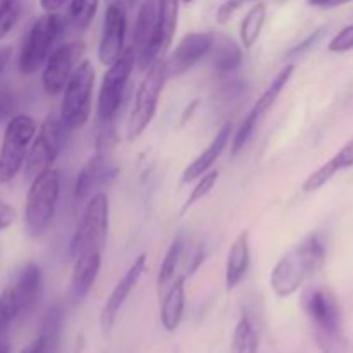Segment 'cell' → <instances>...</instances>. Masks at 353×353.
<instances>
[{
  "label": "cell",
  "instance_id": "cell-1",
  "mask_svg": "<svg viewBox=\"0 0 353 353\" xmlns=\"http://www.w3.org/2000/svg\"><path fill=\"white\" fill-rule=\"evenodd\" d=\"M326 261V241L319 233L309 234L303 241L279 259L271 272V288L279 299L292 296L307 278L316 274Z\"/></svg>",
  "mask_w": 353,
  "mask_h": 353
},
{
  "label": "cell",
  "instance_id": "cell-2",
  "mask_svg": "<svg viewBox=\"0 0 353 353\" xmlns=\"http://www.w3.org/2000/svg\"><path fill=\"white\" fill-rule=\"evenodd\" d=\"M302 307L312 323L321 352L343 353L347 341L343 336L340 303L334 293L324 286H310L303 292Z\"/></svg>",
  "mask_w": 353,
  "mask_h": 353
},
{
  "label": "cell",
  "instance_id": "cell-3",
  "mask_svg": "<svg viewBox=\"0 0 353 353\" xmlns=\"http://www.w3.org/2000/svg\"><path fill=\"white\" fill-rule=\"evenodd\" d=\"M95 85V69L90 61H79L64 86L61 102V123L68 131L79 130L92 114V93Z\"/></svg>",
  "mask_w": 353,
  "mask_h": 353
},
{
  "label": "cell",
  "instance_id": "cell-4",
  "mask_svg": "<svg viewBox=\"0 0 353 353\" xmlns=\"http://www.w3.org/2000/svg\"><path fill=\"white\" fill-rule=\"evenodd\" d=\"M61 193V174L50 168L31 179L24 207V224L31 236H40L52 223Z\"/></svg>",
  "mask_w": 353,
  "mask_h": 353
},
{
  "label": "cell",
  "instance_id": "cell-5",
  "mask_svg": "<svg viewBox=\"0 0 353 353\" xmlns=\"http://www.w3.org/2000/svg\"><path fill=\"white\" fill-rule=\"evenodd\" d=\"M168 79V68L162 57L155 59L147 68V74L141 79L134 95V105L128 119V140H137L148 128L157 112L159 99Z\"/></svg>",
  "mask_w": 353,
  "mask_h": 353
},
{
  "label": "cell",
  "instance_id": "cell-6",
  "mask_svg": "<svg viewBox=\"0 0 353 353\" xmlns=\"http://www.w3.org/2000/svg\"><path fill=\"white\" fill-rule=\"evenodd\" d=\"M107 231H109V199L103 192L95 193L83 210L81 221L74 231L69 255L76 259L86 252H100L105 248Z\"/></svg>",
  "mask_w": 353,
  "mask_h": 353
},
{
  "label": "cell",
  "instance_id": "cell-7",
  "mask_svg": "<svg viewBox=\"0 0 353 353\" xmlns=\"http://www.w3.org/2000/svg\"><path fill=\"white\" fill-rule=\"evenodd\" d=\"M64 31V19L57 12H45L28 31L19 54L21 74H34L47 62L55 41Z\"/></svg>",
  "mask_w": 353,
  "mask_h": 353
},
{
  "label": "cell",
  "instance_id": "cell-8",
  "mask_svg": "<svg viewBox=\"0 0 353 353\" xmlns=\"http://www.w3.org/2000/svg\"><path fill=\"white\" fill-rule=\"evenodd\" d=\"M37 128V121L26 114H16L7 123L0 147V183H10L19 174Z\"/></svg>",
  "mask_w": 353,
  "mask_h": 353
},
{
  "label": "cell",
  "instance_id": "cell-9",
  "mask_svg": "<svg viewBox=\"0 0 353 353\" xmlns=\"http://www.w3.org/2000/svg\"><path fill=\"white\" fill-rule=\"evenodd\" d=\"M137 65V54L134 48H124L121 57L109 65L102 79L99 93V103H97V116L102 123H109L119 112L123 103L124 92H126L128 79Z\"/></svg>",
  "mask_w": 353,
  "mask_h": 353
},
{
  "label": "cell",
  "instance_id": "cell-10",
  "mask_svg": "<svg viewBox=\"0 0 353 353\" xmlns=\"http://www.w3.org/2000/svg\"><path fill=\"white\" fill-rule=\"evenodd\" d=\"M65 131L68 130L59 117L48 116L43 121L38 133H34L33 143L24 161V174L28 179H33L34 176L52 168L64 143Z\"/></svg>",
  "mask_w": 353,
  "mask_h": 353
},
{
  "label": "cell",
  "instance_id": "cell-11",
  "mask_svg": "<svg viewBox=\"0 0 353 353\" xmlns=\"http://www.w3.org/2000/svg\"><path fill=\"white\" fill-rule=\"evenodd\" d=\"M83 54H85V41L81 40L71 41L52 50L43 64V74H41V85L47 95L54 97L62 93Z\"/></svg>",
  "mask_w": 353,
  "mask_h": 353
},
{
  "label": "cell",
  "instance_id": "cell-12",
  "mask_svg": "<svg viewBox=\"0 0 353 353\" xmlns=\"http://www.w3.org/2000/svg\"><path fill=\"white\" fill-rule=\"evenodd\" d=\"M157 14L159 0H145L138 10L133 31V48L140 69H147L155 59L162 57L157 45Z\"/></svg>",
  "mask_w": 353,
  "mask_h": 353
},
{
  "label": "cell",
  "instance_id": "cell-13",
  "mask_svg": "<svg viewBox=\"0 0 353 353\" xmlns=\"http://www.w3.org/2000/svg\"><path fill=\"white\" fill-rule=\"evenodd\" d=\"M126 37V3L123 0H110L103 16L100 34L99 59L103 65H112L124 52Z\"/></svg>",
  "mask_w": 353,
  "mask_h": 353
},
{
  "label": "cell",
  "instance_id": "cell-14",
  "mask_svg": "<svg viewBox=\"0 0 353 353\" xmlns=\"http://www.w3.org/2000/svg\"><path fill=\"white\" fill-rule=\"evenodd\" d=\"M293 71H295V65H293V64L285 65V68H283L281 71L276 74V78L272 79L271 85L265 88V92L262 93L261 97H259V100L254 103V107H252L250 114L245 117V121L241 123L240 130H238V133L234 134V138H233V154H238L240 150H243L245 145L248 143V140H250L252 134H254L255 126H257L259 119H261V117L264 116V114L268 112V110L271 109L272 105H274L276 100H278V97L281 95L283 88L288 85V81H290V78H292Z\"/></svg>",
  "mask_w": 353,
  "mask_h": 353
},
{
  "label": "cell",
  "instance_id": "cell-15",
  "mask_svg": "<svg viewBox=\"0 0 353 353\" xmlns=\"http://www.w3.org/2000/svg\"><path fill=\"white\" fill-rule=\"evenodd\" d=\"M145 265H147V255H138V257L134 259L133 264L130 265V269L124 272L123 278H121L119 281H117V285L114 286L112 293H110L105 305L102 307V312H100V326H102L103 334H109L110 331H112L117 314H119L121 307L124 305L128 296L131 295L134 286L140 281L141 274L145 272Z\"/></svg>",
  "mask_w": 353,
  "mask_h": 353
},
{
  "label": "cell",
  "instance_id": "cell-16",
  "mask_svg": "<svg viewBox=\"0 0 353 353\" xmlns=\"http://www.w3.org/2000/svg\"><path fill=\"white\" fill-rule=\"evenodd\" d=\"M214 38L216 34L210 31H195V33H188L181 38L176 48L172 50L171 57L165 61V68H168V78L171 76H179L192 69L200 59L205 54H209L212 48Z\"/></svg>",
  "mask_w": 353,
  "mask_h": 353
},
{
  "label": "cell",
  "instance_id": "cell-17",
  "mask_svg": "<svg viewBox=\"0 0 353 353\" xmlns=\"http://www.w3.org/2000/svg\"><path fill=\"white\" fill-rule=\"evenodd\" d=\"M100 265H102V254L100 252H86V254L78 255L74 259L71 283H69V300L72 303H79L88 295L97 281Z\"/></svg>",
  "mask_w": 353,
  "mask_h": 353
},
{
  "label": "cell",
  "instance_id": "cell-18",
  "mask_svg": "<svg viewBox=\"0 0 353 353\" xmlns=\"http://www.w3.org/2000/svg\"><path fill=\"white\" fill-rule=\"evenodd\" d=\"M116 165H112V162H109V159L103 154H97L79 171L74 185V196L78 200L86 199L88 195H92L93 190L112 181L116 178Z\"/></svg>",
  "mask_w": 353,
  "mask_h": 353
},
{
  "label": "cell",
  "instance_id": "cell-19",
  "mask_svg": "<svg viewBox=\"0 0 353 353\" xmlns=\"http://www.w3.org/2000/svg\"><path fill=\"white\" fill-rule=\"evenodd\" d=\"M41 285H43V278H41V271L37 264L30 262L17 272L16 281L9 286L12 290L17 307H19V316L31 312L33 307L37 305L41 295Z\"/></svg>",
  "mask_w": 353,
  "mask_h": 353
},
{
  "label": "cell",
  "instance_id": "cell-20",
  "mask_svg": "<svg viewBox=\"0 0 353 353\" xmlns=\"http://www.w3.org/2000/svg\"><path fill=\"white\" fill-rule=\"evenodd\" d=\"M185 283L186 276H178L172 279L171 286L165 292L164 300L161 303V323L168 333H174L179 327L183 319V312H185Z\"/></svg>",
  "mask_w": 353,
  "mask_h": 353
},
{
  "label": "cell",
  "instance_id": "cell-21",
  "mask_svg": "<svg viewBox=\"0 0 353 353\" xmlns=\"http://www.w3.org/2000/svg\"><path fill=\"white\" fill-rule=\"evenodd\" d=\"M231 138V124H224L219 130V133L214 137V140L210 141L209 147L199 155L193 162H190L188 168L183 172V183H190L193 179H199L203 172L209 171L214 165V162L223 155V152L226 150L228 143H230Z\"/></svg>",
  "mask_w": 353,
  "mask_h": 353
},
{
  "label": "cell",
  "instance_id": "cell-22",
  "mask_svg": "<svg viewBox=\"0 0 353 353\" xmlns=\"http://www.w3.org/2000/svg\"><path fill=\"white\" fill-rule=\"evenodd\" d=\"M250 265V234L247 230L234 238L226 259V286L228 290L236 288L238 283L247 274Z\"/></svg>",
  "mask_w": 353,
  "mask_h": 353
},
{
  "label": "cell",
  "instance_id": "cell-23",
  "mask_svg": "<svg viewBox=\"0 0 353 353\" xmlns=\"http://www.w3.org/2000/svg\"><path fill=\"white\" fill-rule=\"evenodd\" d=\"M348 168H353V138L340 148V152H338L334 157H331L326 164L321 165L317 171H314L312 174L303 181L302 190L307 193L316 192V190L323 188L330 179H333L336 172Z\"/></svg>",
  "mask_w": 353,
  "mask_h": 353
},
{
  "label": "cell",
  "instance_id": "cell-24",
  "mask_svg": "<svg viewBox=\"0 0 353 353\" xmlns=\"http://www.w3.org/2000/svg\"><path fill=\"white\" fill-rule=\"evenodd\" d=\"M210 50H212L214 69L221 74L234 71L241 64V59H243V52H241L240 45L233 38L226 37V34H219V37L214 38Z\"/></svg>",
  "mask_w": 353,
  "mask_h": 353
},
{
  "label": "cell",
  "instance_id": "cell-25",
  "mask_svg": "<svg viewBox=\"0 0 353 353\" xmlns=\"http://www.w3.org/2000/svg\"><path fill=\"white\" fill-rule=\"evenodd\" d=\"M179 0H159L157 14V45L161 55L168 52L178 26Z\"/></svg>",
  "mask_w": 353,
  "mask_h": 353
},
{
  "label": "cell",
  "instance_id": "cell-26",
  "mask_svg": "<svg viewBox=\"0 0 353 353\" xmlns=\"http://www.w3.org/2000/svg\"><path fill=\"white\" fill-rule=\"evenodd\" d=\"M265 17H268V6L261 2V0L255 2L250 7V10L245 14L240 26V41L241 47H245V50H248V48H252L257 43L259 37L262 33V28H264Z\"/></svg>",
  "mask_w": 353,
  "mask_h": 353
},
{
  "label": "cell",
  "instance_id": "cell-27",
  "mask_svg": "<svg viewBox=\"0 0 353 353\" xmlns=\"http://www.w3.org/2000/svg\"><path fill=\"white\" fill-rule=\"evenodd\" d=\"M261 336L255 323L248 314H241L240 321L236 323L231 341V350L233 353H259Z\"/></svg>",
  "mask_w": 353,
  "mask_h": 353
},
{
  "label": "cell",
  "instance_id": "cell-28",
  "mask_svg": "<svg viewBox=\"0 0 353 353\" xmlns=\"http://www.w3.org/2000/svg\"><path fill=\"white\" fill-rule=\"evenodd\" d=\"M62 321H64V314L59 305L52 307L45 316L43 323H41V331L38 336L43 341V353H57L59 343H61V333H62Z\"/></svg>",
  "mask_w": 353,
  "mask_h": 353
},
{
  "label": "cell",
  "instance_id": "cell-29",
  "mask_svg": "<svg viewBox=\"0 0 353 353\" xmlns=\"http://www.w3.org/2000/svg\"><path fill=\"white\" fill-rule=\"evenodd\" d=\"M183 248H185V241H183L181 234L174 238V241L171 243V247L168 248L165 252V257L162 261L161 269H159V274H157V288L159 292L168 288L169 283L174 279L176 276V269H178L179 264V259L183 255Z\"/></svg>",
  "mask_w": 353,
  "mask_h": 353
},
{
  "label": "cell",
  "instance_id": "cell-30",
  "mask_svg": "<svg viewBox=\"0 0 353 353\" xmlns=\"http://www.w3.org/2000/svg\"><path fill=\"white\" fill-rule=\"evenodd\" d=\"M100 0H71L68 7V23L76 31H85L92 24Z\"/></svg>",
  "mask_w": 353,
  "mask_h": 353
},
{
  "label": "cell",
  "instance_id": "cell-31",
  "mask_svg": "<svg viewBox=\"0 0 353 353\" xmlns=\"http://www.w3.org/2000/svg\"><path fill=\"white\" fill-rule=\"evenodd\" d=\"M16 317H19V307L14 299L12 290L7 286L0 292V338L7 336V331Z\"/></svg>",
  "mask_w": 353,
  "mask_h": 353
},
{
  "label": "cell",
  "instance_id": "cell-32",
  "mask_svg": "<svg viewBox=\"0 0 353 353\" xmlns=\"http://www.w3.org/2000/svg\"><path fill=\"white\" fill-rule=\"evenodd\" d=\"M217 178H219V171H207V172H203V174L199 178V183H196V185H195V188L192 190L190 196H188V199H186L185 205H183V209H181V214H185L186 210L190 209V207H193L196 202H200V200H202L203 196L209 195L210 190H212L214 185H216V183H217Z\"/></svg>",
  "mask_w": 353,
  "mask_h": 353
},
{
  "label": "cell",
  "instance_id": "cell-33",
  "mask_svg": "<svg viewBox=\"0 0 353 353\" xmlns=\"http://www.w3.org/2000/svg\"><path fill=\"white\" fill-rule=\"evenodd\" d=\"M19 19V0L0 2V41L14 30Z\"/></svg>",
  "mask_w": 353,
  "mask_h": 353
},
{
  "label": "cell",
  "instance_id": "cell-34",
  "mask_svg": "<svg viewBox=\"0 0 353 353\" xmlns=\"http://www.w3.org/2000/svg\"><path fill=\"white\" fill-rule=\"evenodd\" d=\"M16 116V97L7 85L0 86V123H9Z\"/></svg>",
  "mask_w": 353,
  "mask_h": 353
},
{
  "label": "cell",
  "instance_id": "cell-35",
  "mask_svg": "<svg viewBox=\"0 0 353 353\" xmlns=\"http://www.w3.org/2000/svg\"><path fill=\"white\" fill-rule=\"evenodd\" d=\"M353 48V24L343 28L333 40L330 41L331 52H347Z\"/></svg>",
  "mask_w": 353,
  "mask_h": 353
},
{
  "label": "cell",
  "instance_id": "cell-36",
  "mask_svg": "<svg viewBox=\"0 0 353 353\" xmlns=\"http://www.w3.org/2000/svg\"><path fill=\"white\" fill-rule=\"evenodd\" d=\"M248 2H259V0H226V2L223 3V6L217 9V14H216V19L219 24H226L228 21L233 17V14L236 12L240 7H243L245 3Z\"/></svg>",
  "mask_w": 353,
  "mask_h": 353
},
{
  "label": "cell",
  "instance_id": "cell-37",
  "mask_svg": "<svg viewBox=\"0 0 353 353\" xmlns=\"http://www.w3.org/2000/svg\"><path fill=\"white\" fill-rule=\"evenodd\" d=\"M17 219V212L12 205H9L7 202L0 200V231L7 230V228L12 226Z\"/></svg>",
  "mask_w": 353,
  "mask_h": 353
},
{
  "label": "cell",
  "instance_id": "cell-38",
  "mask_svg": "<svg viewBox=\"0 0 353 353\" xmlns=\"http://www.w3.org/2000/svg\"><path fill=\"white\" fill-rule=\"evenodd\" d=\"M324 33H326V30H324V28H321V30L314 31V33L310 34V37H307L305 40L302 41V43L296 45V47L293 48L292 52H290V55H299V54H303V52H305V50H309V48L312 47V45H316L317 41H319L321 38H323Z\"/></svg>",
  "mask_w": 353,
  "mask_h": 353
},
{
  "label": "cell",
  "instance_id": "cell-39",
  "mask_svg": "<svg viewBox=\"0 0 353 353\" xmlns=\"http://www.w3.org/2000/svg\"><path fill=\"white\" fill-rule=\"evenodd\" d=\"M68 0H40V6L45 12H57L65 6Z\"/></svg>",
  "mask_w": 353,
  "mask_h": 353
},
{
  "label": "cell",
  "instance_id": "cell-40",
  "mask_svg": "<svg viewBox=\"0 0 353 353\" xmlns=\"http://www.w3.org/2000/svg\"><path fill=\"white\" fill-rule=\"evenodd\" d=\"M21 353H43V341H41V338H34L30 345H26V347L21 350Z\"/></svg>",
  "mask_w": 353,
  "mask_h": 353
},
{
  "label": "cell",
  "instance_id": "cell-41",
  "mask_svg": "<svg viewBox=\"0 0 353 353\" xmlns=\"http://www.w3.org/2000/svg\"><path fill=\"white\" fill-rule=\"evenodd\" d=\"M10 54H12L10 47H0V74H2V71L6 69V65L9 64Z\"/></svg>",
  "mask_w": 353,
  "mask_h": 353
},
{
  "label": "cell",
  "instance_id": "cell-42",
  "mask_svg": "<svg viewBox=\"0 0 353 353\" xmlns=\"http://www.w3.org/2000/svg\"><path fill=\"white\" fill-rule=\"evenodd\" d=\"M334 0H309L310 6L314 7H331Z\"/></svg>",
  "mask_w": 353,
  "mask_h": 353
},
{
  "label": "cell",
  "instance_id": "cell-43",
  "mask_svg": "<svg viewBox=\"0 0 353 353\" xmlns=\"http://www.w3.org/2000/svg\"><path fill=\"white\" fill-rule=\"evenodd\" d=\"M0 353H10V345L7 336L0 338Z\"/></svg>",
  "mask_w": 353,
  "mask_h": 353
},
{
  "label": "cell",
  "instance_id": "cell-44",
  "mask_svg": "<svg viewBox=\"0 0 353 353\" xmlns=\"http://www.w3.org/2000/svg\"><path fill=\"white\" fill-rule=\"evenodd\" d=\"M347 2H350V0H334L333 6H331V7H334V6H343V3H347Z\"/></svg>",
  "mask_w": 353,
  "mask_h": 353
},
{
  "label": "cell",
  "instance_id": "cell-45",
  "mask_svg": "<svg viewBox=\"0 0 353 353\" xmlns=\"http://www.w3.org/2000/svg\"><path fill=\"white\" fill-rule=\"evenodd\" d=\"M123 2L126 3V7H128V6H133V3L137 2V0H123Z\"/></svg>",
  "mask_w": 353,
  "mask_h": 353
},
{
  "label": "cell",
  "instance_id": "cell-46",
  "mask_svg": "<svg viewBox=\"0 0 353 353\" xmlns=\"http://www.w3.org/2000/svg\"><path fill=\"white\" fill-rule=\"evenodd\" d=\"M183 2H185V3H192L193 0H183Z\"/></svg>",
  "mask_w": 353,
  "mask_h": 353
}]
</instances>
